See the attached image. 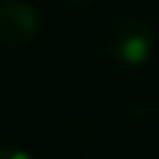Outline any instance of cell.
<instances>
[{"instance_id": "obj_3", "label": "cell", "mask_w": 159, "mask_h": 159, "mask_svg": "<svg viewBox=\"0 0 159 159\" xmlns=\"http://www.w3.org/2000/svg\"><path fill=\"white\" fill-rule=\"evenodd\" d=\"M0 159H34L28 151L14 148V145H0Z\"/></svg>"}, {"instance_id": "obj_1", "label": "cell", "mask_w": 159, "mask_h": 159, "mask_svg": "<svg viewBox=\"0 0 159 159\" xmlns=\"http://www.w3.org/2000/svg\"><path fill=\"white\" fill-rule=\"evenodd\" d=\"M154 42H157L154 25L137 14L117 17L106 28V50H109V56H115L126 67L145 64L154 53Z\"/></svg>"}, {"instance_id": "obj_2", "label": "cell", "mask_w": 159, "mask_h": 159, "mask_svg": "<svg viewBox=\"0 0 159 159\" xmlns=\"http://www.w3.org/2000/svg\"><path fill=\"white\" fill-rule=\"evenodd\" d=\"M39 31V14L31 3L6 0L0 3V48H25Z\"/></svg>"}, {"instance_id": "obj_4", "label": "cell", "mask_w": 159, "mask_h": 159, "mask_svg": "<svg viewBox=\"0 0 159 159\" xmlns=\"http://www.w3.org/2000/svg\"><path fill=\"white\" fill-rule=\"evenodd\" d=\"M64 3H67V6H78V8H81V6H89L92 0H64Z\"/></svg>"}]
</instances>
